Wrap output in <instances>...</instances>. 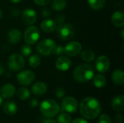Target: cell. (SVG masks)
Instances as JSON below:
<instances>
[{"mask_svg":"<svg viewBox=\"0 0 124 123\" xmlns=\"http://www.w3.org/2000/svg\"><path fill=\"white\" fill-rule=\"evenodd\" d=\"M2 16H3V13H2V11H1V9H0V20L2 18Z\"/></svg>","mask_w":124,"mask_h":123,"instance_id":"cell-44","label":"cell"},{"mask_svg":"<svg viewBox=\"0 0 124 123\" xmlns=\"http://www.w3.org/2000/svg\"><path fill=\"white\" fill-rule=\"evenodd\" d=\"M112 23L118 28H122L124 26V14L121 11H116L111 17Z\"/></svg>","mask_w":124,"mask_h":123,"instance_id":"cell-18","label":"cell"},{"mask_svg":"<svg viewBox=\"0 0 124 123\" xmlns=\"http://www.w3.org/2000/svg\"><path fill=\"white\" fill-rule=\"evenodd\" d=\"M99 123H112V120L108 115L103 114L99 118Z\"/></svg>","mask_w":124,"mask_h":123,"instance_id":"cell-30","label":"cell"},{"mask_svg":"<svg viewBox=\"0 0 124 123\" xmlns=\"http://www.w3.org/2000/svg\"><path fill=\"white\" fill-rule=\"evenodd\" d=\"M41 14H42V16H43L44 17L47 18V17H49L51 16V12H50L49 9H46V8H44V9H43L42 11H41Z\"/></svg>","mask_w":124,"mask_h":123,"instance_id":"cell-35","label":"cell"},{"mask_svg":"<svg viewBox=\"0 0 124 123\" xmlns=\"http://www.w3.org/2000/svg\"><path fill=\"white\" fill-rule=\"evenodd\" d=\"M40 37V31L36 26L31 25L24 33V41L28 45L35 44Z\"/></svg>","mask_w":124,"mask_h":123,"instance_id":"cell-7","label":"cell"},{"mask_svg":"<svg viewBox=\"0 0 124 123\" xmlns=\"http://www.w3.org/2000/svg\"><path fill=\"white\" fill-rule=\"evenodd\" d=\"M71 123H88V122L82 118H76Z\"/></svg>","mask_w":124,"mask_h":123,"instance_id":"cell-39","label":"cell"},{"mask_svg":"<svg viewBox=\"0 0 124 123\" xmlns=\"http://www.w3.org/2000/svg\"><path fill=\"white\" fill-rule=\"evenodd\" d=\"M109 58L105 55L100 56L95 61V69L100 73L106 72L110 67Z\"/></svg>","mask_w":124,"mask_h":123,"instance_id":"cell-11","label":"cell"},{"mask_svg":"<svg viewBox=\"0 0 124 123\" xmlns=\"http://www.w3.org/2000/svg\"><path fill=\"white\" fill-rule=\"evenodd\" d=\"M41 62V57L38 54H33L29 57L28 64L31 67H37L40 65Z\"/></svg>","mask_w":124,"mask_h":123,"instance_id":"cell-26","label":"cell"},{"mask_svg":"<svg viewBox=\"0 0 124 123\" xmlns=\"http://www.w3.org/2000/svg\"><path fill=\"white\" fill-rule=\"evenodd\" d=\"M43 123H57L55 120H52V119H48V120H46Z\"/></svg>","mask_w":124,"mask_h":123,"instance_id":"cell-41","label":"cell"},{"mask_svg":"<svg viewBox=\"0 0 124 123\" xmlns=\"http://www.w3.org/2000/svg\"><path fill=\"white\" fill-rule=\"evenodd\" d=\"M66 1L65 0H53L52 8L56 11H61L66 7Z\"/></svg>","mask_w":124,"mask_h":123,"instance_id":"cell-25","label":"cell"},{"mask_svg":"<svg viewBox=\"0 0 124 123\" xmlns=\"http://www.w3.org/2000/svg\"><path fill=\"white\" fill-rule=\"evenodd\" d=\"M22 20L27 25H32L34 24L37 20V15L35 10L31 8L24 9L22 13Z\"/></svg>","mask_w":124,"mask_h":123,"instance_id":"cell-12","label":"cell"},{"mask_svg":"<svg viewBox=\"0 0 124 123\" xmlns=\"http://www.w3.org/2000/svg\"><path fill=\"white\" fill-rule=\"evenodd\" d=\"M82 49L81 44L78 41H71L65 45L64 47V54L68 56L75 57L81 53Z\"/></svg>","mask_w":124,"mask_h":123,"instance_id":"cell-10","label":"cell"},{"mask_svg":"<svg viewBox=\"0 0 124 123\" xmlns=\"http://www.w3.org/2000/svg\"><path fill=\"white\" fill-rule=\"evenodd\" d=\"M32 52V48L30 45H23L20 48V54L23 57H28Z\"/></svg>","mask_w":124,"mask_h":123,"instance_id":"cell-29","label":"cell"},{"mask_svg":"<svg viewBox=\"0 0 124 123\" xmlns=\"http://www.w3.org/2000/svg\"><path fill=\"white\" fill-rule=\"evenodd\" d=\"M93 79V83L94 86L98 88H102L105 86L107 83V80L105 75L102 74H97L94 76Z\"/></svg>","mask_w":124,"mask_h":123,"instance_id":"cell-22","label":"cell"},{"mask_svg":"<svg viewBox=\"0 0 124 123\" xmlns=\"http://www.w3.org/2000/svg\"><path fill=\"white\" fill-rule=\"evenodd\" d=\"M12 3H15V4H17V3H20L23 0H10Z\"/></svg>","mask_w":124,"mask_h":123,"instance_id":"cell-42","label":"cell"},{"mask_svg":"<svg viewBox=\"0 0 124 123\" xmlns=\"http://www.w3.org/2000/svg\"><path fill=\"white\" fill-rule=\"evenodd\" d=\"M38 104H39V101H38V100H37L36 99H33L29 102L30 107H33V108L36 107L38 105Z\"/></svg>","mask_w":124,"mask_h":123,"instance_id":"cell-38","label":"cell"},{"mask_svg":"<svg viewBox=\"0 0 124 123\" xmlns=\"http://www.w3.org/2000/svg\"><path fill=\"white\" fill-rule=\"evenodd\" d=\"M5 71V69H4V67L2 64H0V75H2Z\"/></svg>","mask_w":124,"mask_h":123,"instance_id":"cell-40","label":"cell"},{"mask_svg":"<svg viewBox=\"0 0 124 123\" xmlns=\"http://www.w3.org/2000/svg\"><path fill=\"white\" fill-rule=\"evenodd\" d=\"M57 34L62 40H70L75 34V28L70 23H63L57 26Z\"/></svg>","mask_w":124,"mask_h":123,"instance_id":"cell-6","label":"cell"},{"mask_svg":"<svg viewBox=\"0 0 124 123\" xmlns=\"http://www.w3.org/2000/svg\"><path fill=\"white\" fill-rule=\"evenodd\" d=\"M57 122L58 123H70L71 122V116L66 112H63L58 116Z\"/></svg>","mask_w":124,"mask_h":123,"instance_id":"cell-28","label":"cell"},{"mask_svg":"<svg viewBox=\"0 0 124 123\" xmlns=\"http://www.w3.org/2000/svg\"><path fill=\"white\" fill-rule=\"evenodd\" d=\"M33 1L39 6H46L49 3L50 0H33Z\"/></svg>","mask_w":124,"mask_h":123,"instance_id":"cell-33","label":"cell"},{"mask_svg":"<svg viewBox=\"0 0 124 123\" xmlns=\"http://www.w3.org/2000/svg\"><path fill=\"white\" fill-rule=\"evenodd\" d=\"M55 22H56V24H57V25H58L63 24V23H64V22H65V17H64V16H63V15H62V14H59V15H57V17H56V20H55Z\"/></svg>","mask_w":124,"mask_h":123,"instance_id":"cell-34","label":"cell"},{"mask_svg":"<svg viewBox=\"0 0 124 123\" xmlns=\"http://www.w3.org/2000/svg\"><path fill=\"white\" fill-rule=\"evenodd\" d=\"M2 102H3V99H2V97L0 96V107H1V105L2 104Z\"/></svg>","mask_w":124,"mask_h":123,"instance_id":"cell-45","label":"cell"},{"mask_svg":"<svg viewBox=\"0 0 124 123\" xmlns=\"http://www.w3.org/2000/svg\"><path fill=\"white\" fill-rule=\"evenodd\" d=\"M54 93H55V95H56L57 98H58V99H62L65 96V89L63 88H62V87L56 88Z\"/></svg>","mask_w":124,"mask_h":123,"instance_id":"cell-31","label":"cell"},{"mask_svg":"<svg viewBox=\"0 0 124 123\" xmlns=\"http://www.w3.org/2000/svg\"><path fill=\"white\" fill-rule=\"evenodd\" d=\"M81 58L85 62H92L95 59V54L91 49H85L81 53Z\"/></svg>","mask_w":124,"mask_h":123,"instance_id":"cell-24","label":"cell"},{"mask_svg":"<svg viewBox=\"0 0 124 123\" xmlns=\"http://www.w3.org/2000/svg\"><path fill=\"white\" fill-rule=\"evenodd\" d=\"M64 54V47L62 46H57L54 52V54L56 56H61Z\"/></svg>","mask_w":124,"mask_h":123,"instance_id":"cell-32","label":"cell"},{"mask_svg":"<svg viewBox=\"0 0 124 123\" xmlns=\"http://www.w3.org/2000/svg\"><path fill=\"white\" fill-rule=\"evenodd\" d=\"M113 82L117 86H122L124 83V72L121 69H117L113 71L111 75Z\"/></svg>","mask_w":124,"mask_h":123,"instance_id":"cell-20","label":"cell"},{"mask_svg":"<svg viewBox=\"0 0 124 123\" xmlns=\"http://www.w3.org/2000/svg\"><path fill=\"white\" fill-rule=\"evenodd\" d=\"M121 38L124 39V29H121Z\"/></svg>","mask_w":124,"mask_h":123,"instance_id":"cell-43","label":"cell"},{"mask_svg":"<svg viewBox=\"0 0 124 123\" xmlns=\"http://www.w3.org/2000/svg\"><path fill=\"white\" fill-rule=\"evenodd\" d=\"M22 38L21 32L17 28H12L9 30L7 33V38L10 43L17 44L18 43Z\"/></svg>","mask_w":124,"mask_h":123,"instance_id":"cell-15","label":"cell"},{"mask_svg":"<svg viewBox=\"0 0 124 123\" xmlns=\"http://www.w3.org/2000/svg\"><path fill=\"white\" fill-rule=\"evenodd\" d=\"M102 107L99 101L94 97L84 99L80 104V112L87 120H94L101 113Z\"/></svg>","mask_w":124,"mask_h":123,"instance_id":"cell-1","label":"cell"},{"mask_svg":"<svg viewBox=\"0 0 124 123\" xmlns=\"http://www.w3.org/2000/svg\"><path fill=\"white\" fill-rule=\"evenodd\" d=\"M114 120H115V123H123V122H124L123 116L121 114H117L115 116Z\"/></svg>","mask_w":124,"mask_h":123,"instance_id":"cell-36","label":"cell"},{"mask_svg":"<svg viewBox=\"0 0 124 123\" xmlns=\"http://www.w3.org/2000/svg\"><path fill=\"white\" fill-rule=\"evenodd\" d=\"M112 108L116 112H123L124 110V96L118 95L115 96L111 101Z\"/></svg>","mask_w":124,"mask_h":123,"instance_id":"cell-17","label":"cell"},{"mask_svg":"<svg viewBox=\"0 0 124 123\" xmlns=\"http://www.w3.org/2000/svg\"><path fill=\"white\" fill-rule=\"evenodd\" d=\"M15 94V87L10 83L4 85L0 88V96L2 99H10Z\"/></svg>","mask_w":124,"mask_h":123,"instance_id":"cell-14","label":"cell"},{"mask_svg":"<svg viewBox=\"0 0 124 123\" xmlns=\"http://www.w3.org/2000/svg\"><path fill=\"white\" fill-rule=\"evenodd\" d=\"M71 65H72L71 60L68 57L65 56L60 57L55 62V66L57 69L62 72L68 71L70 68Z\"/></svg>","mask_w":124,"mask_h":123,"instance_id":"cell-13","label":"cell"},{"mask_svg":"<svg viewBox=\"0 0 124 123\" xmlns=\"http://www.w3.org/2000/svg\"><path fill=\"white\" fill-rule=\"evenodd\" d=\"M106 3V0H88V4L89 7L94 9L99 10L102 9Z\"/></svg>","mask_w":124,"mask_h":123,"instance_id":"cell-23","label":"cell"},{"mask_svg":"<svg viewBox=\"0 0 124 123\" xmlns=\"http://www.w3.org/2000/svg\"><path fill=\"white\" fill-rule=\"evenodd\" d=\"M73 76L76 81L78 83H86L94 78V70L93 67L89 64H80L74 69Z\"/></svg>","mask_w":124,"mask_h":123,"instance_id":"cell-2","label":"cell"},{"mask_svg":"<svg viewBox=\"0 0 124 123\" xmlns=\"http://www.w3.org/2000/svg\"><path fill=\"white\" fill-rule=\"evenodd\" d=\"M30 95H31L30 91L26 88L23 87V88H19L17 91V97L20 100L25 101V100L28 99L30 97Z\"/></svg>","mask_w":124,"mask_h":123,"instance_id":"cell-27","label":"cell"},{"mask_svg":"<svg viewBox=\"0 0 124 123\" xmlns=\"http://www.w3.org/2000/svg\"><path fill=\"white\" fill-rule=\"evenodd\" d=\"M3 110L4 112L7 115H14L17 111V107L14 101H8L4 104Z\"/></svg>","mask_w":124,"mask_h":123,"instance_id":"cell-21","label":"cell"},{"mask_svg":"<svg viewBox=\"0 0 124 123\" xmlns=\"http://www.w3.org/2000/svg\"><path fill=\"white\" fill-rule=\"evenodd\" d=\"M59 104L53 99H49L43 101L40 105V110L42 115L46 117H53L60 112Z\"/></svg>","mask_w":124,"mask_h":123,"instance_id":"cell-3","label":"cell"},{"mask_svg":"<svg viewBox=\"0 0 124 123\" xmlns=\"http://www.w3.org/2000/svg\"><path fill=\"white\" fill-rule=\"evenodd\" d=\"M7 66L9 70L13 72H17L22 70L25 66L24 57L20 54H12L7 61Z\"/></svg>","mask_w":124,"mask_h":123,"instance_id":"cell-5","label":"cell"},{"mask_svg":"<svg viewBox=\"0 0 124 123\" xmlns=\"http://www.w3.org/2000/svg\"><path fill=\"white\" fill-rule=\"evenodd\" d=\"M78 109V101L72 96H67L62 101V110L68 113H75Z\"/></svg>","mask_w":124,"mask_h":123,"instance_id":"cell-9","label":"cell"},{"mask_svg":"<svg viewBox=\"0 0 124 123\" xmlns=\"http://www.w3.org/2000/svg\"><path fill=\"white\" fill-rule=\"evenodd\" d=\"M57 46L56 43L51 38H46L41 41L37 46V51L43 56H50L54 54L55 48Z\"/></svg>","mask_w":124,"mask_h":123,"instance_id":"cell-4","label":"cell"},{"mask_svg":"<svg viewBox=\"0 0 124 123\" xmlns=\"http://www.w3.org/2000/svg\"><path fill=\"white\" fill-rule=\"evenodd\" d=\"M57 28L55 20L52 19H45L41 22V29L45 33H52Z\"/></svg>","mask_w":124,"mask_h":123,"instance_id":"cell-16","label":"cell"},{"mask_svg":"<svg viewBox=\"0 0 124 123\" xmlns=\"http://www.w3.org/2000/svg\"><path fill=\"white\" fill-rule=\"evenodd\" d=\"M35 74L33 72L29 70H25L20 72L17 75V80L18 83L24 86L31 85L35 80Z\"/></svg>","mask_w":124,"mask_h":123,"instance_id":"cell-8","label":"cell"},{"mask_svg":"<svg viewBox=\"0 0 124 123\" xmlns=\"http://www.w3.org/2000/svg\"><path fill=\"white\" fill-rule=\"evenodd\" d=\"M19 12H20L19 9H17V8H15V7L12 8V9H11V10H10V13H11V14H12V16H14V17H17V16H18V15H19Z\"/></svg>","mask_w":124,"mask_h":123,"instance_id":"cell-37","label":"cell"},{"mask_svg":"<svg viewBox=\"0 0 124 123\" xmlns=\"http://www.w3.org/2000/svg\"><path fill=\"white\" fill-rule=\"evenodd\" d=\"M32 92L36 96H42L47 91L46 85L43 82H37L32 86Z\"/></svg>","mask_w":124,"mask_h":123,"instance_id":"cell-19","label":"cell"}]
</instances>
